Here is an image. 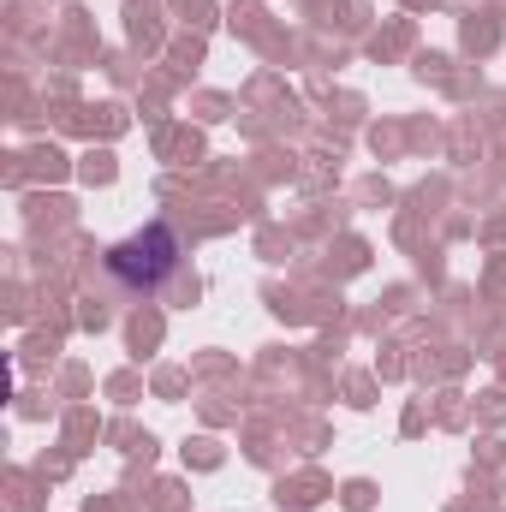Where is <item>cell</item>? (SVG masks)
<instances>
[{"mask_svg":"<svg viewBox=\"0 0 506 512\" xmlns=\"http://www.w3.org/2000/svg\"><path fill=\"white\" fill-rule=\"evenodd\" d=\"M179 256H185L179 233H173L167 221H149L143 233H131V239H120V245L102 251V274H108V286H114L120 298L143 304V298H161V292H167V280L179 274Z\"/></svg>","mask_w":506,"mask_h":512,"instance_id":"1","label":"cell"}]
</instances>
